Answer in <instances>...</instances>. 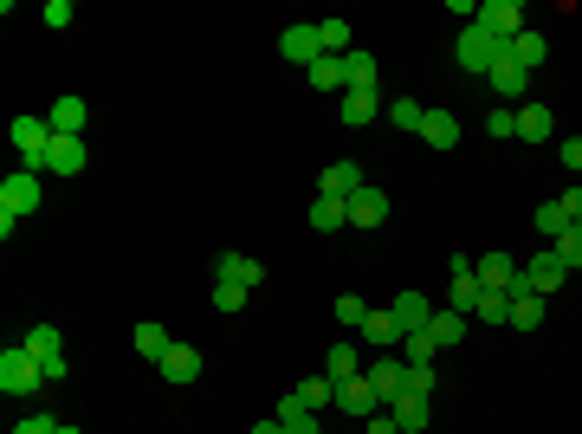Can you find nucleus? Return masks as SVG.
Returning a JSON list of instances; mask_svg holds the SVG:
<instances>
[{"label":"nucleus","mask_w":582,"mask_h":434,"mask_svg":"<svg viewBox=\"0 0 582 434\" xmlns=\"http://www.w3.org/2000/svg\"><path fill=\"white\" fill-rule=\"evenodd\" d=\"M453 59H460V72H479V78H492L498 65L511 59V39H498V33H485V26L473 20L460 33V46H453Z\"/></svg>","instance_id":"f257e3e1"},{"label":"nucleus","mask_w":582,"mask_h":434,"mask_svg":"<svg viewBox=\"0 0 582 434\" xmlns=\"http://www.w3.org/2000/svg\"><path fill=\"white\" fill-rule=\"evenodd\" d=\"M0 389H7V396H39V389H46V370H39V357L26 344L0 350Z\"/></svg>","instance_id":"f03ea898"},{"label":"nucleus","mask_w":582,"mask_h":434,"mask_svg":"<svg viewBox=\"0 0 582 434\" xmlns=\"http://www.w3.org/2000/svg\"><path fill=\"white\" fill-rule=\"evenodd\" d=\"M20 344L39 357V370H46V389H52V383H65V337L52 331V324H33V331H26Z\"/></svg>","instance_id":"7ed1b4c3"},{"label":"nucleus","mask_w":582,"mask_h":434,"mask_svg":"<svg viewBox=\"0 0 582 434\" xmlns=\"http://www.w3.org/2000/svg\"><path fill=\"white\" fill-rule=\"evenodd\" d=\"M279 59H291V65H317V59H324V33H317V20L285 26V33H279Z\"/></svg>","instance_id":"20e7f679"},{"label":"nucleus","mask_w":582,"mask_h":434,"mask_svg":"<svg viewBox=\"0 0 582 434\" xmlns=\"http://www.w3.org/2000/svg\"><path fill=\"white\" fill-rule=\"evenodd\" d=\"M39 201H46V188H39V175H26V169H13L7 182H0V208L7 214H33Z\"/></svg>","instance_id":"39448f33"},{"label":"nucleus","mask_w":582,"mask_h":434,"mask_svg":"<svg viewBox=\"0 0 582 434\" xmlns=\"http://www.w3.org/2000/svg\"><path fill=\"white\" fill-rule=\"evenodd\" d=\"M518 279H524V286H531L537 298H544V292H557V286H563V279H570V266H563V253H557V247H550V253H537V260H531V266H518Z\"/></svg>","instance_id":"423d86ee"},{"label":"nucleus","mask_w":582,"mask_h":434,"mask_svg":"<svg viewBox=\"0 0 582 434\" xmlns=\"http://www.w3.org/2000/svg\"><path fill=\"white\" fill-rule=\"evenodd\" d=\"M473 20L485 26V33H498V39H518L524 33V7H518V0H485Z\"/></svg>","instance_id":"0eeeda50"},{"label":"nucleus","mask_w":582,"mask_h":434,"mask_svg":"<svg viewBox=\"0 0 582 434\" xmlns=\"http://www.w3.org/2000/svg\"><path fill=\"white\" fill-rule=\"evenodd\" d=\"M447 311H466V318L479 311V273H473V260H466V253H453V292H447Z\"/></svg>","instance_id":"6e6552de"},{"label":"nucleus","mask_w":582,"mask_h":434,"mask_svg":"<svg viewBox=\"0 0 582 434\" xmlns=\"http://www.w3.org/2000/svg\"><path fill=\"white\" fill-rule=\"evenodd\" d=\"M156 370H162V383H201V350H194V344H169Z\"/></svg>","instance_id":"1a4fd4ad"},{"label":"nucleus","mask_w":582,"mask_h":434,"mask_svg":"<svg viewBox=\"0 0 582 434\" xmlns=\"http://www.w3.org/2000/svg\"><path fill=\"white\" fill-rule=\"evenodd\" d=\"M363 376H369V383H376V396H382V402H395L401 389H408V363H401V357H388V350H382L376 363H369Z\"/></svg>","instance_id":"9d476101"},{"label":"nucleus","mask_w":582,"mask_h":434,"mask_svg":"<svg viewBox=\"0 0 582 434\" xmlns=\"http://www.w3.org/2000/svg\"><path fill=\"white\" fill-rule=\"evenodd\" d=\"M214 279H227V286H246V292H253L259 279H266V266H259L253 253H220V260H214Z\"/></svg>","instance_id":"9b49d317"},{"label":"nucleus","mask_w":582,"mask_h":434,"mask_svg":"<svg viewBox=\"0 0 582 434\" xmlns=\"http://www.w3.org/2000/svg\"><path fill=\"white\" fill-rule=\"evenodd\" d=\"M382 221H388V195H382L376 182H363L350 195V227H382Z\"/></svg>","instance_id":"f8f14e48"},{"label":"nucleus","mask_w":582,"mask_h":434,"mask_svg":"<svg viewBox=\"0 0 582 434\" xmlns=\"http://www.w3.org/2000/svg\"><path fill=\"white\" fill-rule=\"evenodd\" d=\"M376 383H369V376H350V383H337V409L343 415H363V422H369V415H376Z\"/></svg>","instance_id":"ddd939ff"},{"label":"nucleus","mask_w":582,"mask_h":434,"mask_svg":"<svg viewBox=\"0 0 582 434\" xmlns=\"http://www.w3.org/2000/svg\"><path fill=\"white\" fill-rule=\"evenodd\" d=\"M505 298H511V331H537V324H544V298L524 286V279H518Z\"/></svg>","instance_id":"4468645a"},{"label":"nucleus","mask_w":582,"mask_h":434,"mask_svg":"<svg viewBox=\"0 0 582 434\" xmlns=\"http://www.w3.org/2000/svg\"><path fill=\"white\" fill-rule=\"evenodd\" d=\"M518 286V260L511 253H485L479 260V292H511Z\"/></svg>","instance_id":"2eb2a0df"},{"label":"nucleus","mask_w":582,"mask_h":434,"mask_svg":"<svg viewBox=\"0 0 582 434\" xmlns=\"http://www.w3.org/2000/svg\"><path fill=\"white\" fill-rule=\"evenodd\" d=\"M85 162H91L85 137H52V175H85Z\"/></svg>","instance_id":"dca6fc26"},{"label":"nucleus","mask_w":582,"mask_h":434,"mask_svg":"<svg viewBox=\"0 0 582 434\" xmlns=\"http://www.w3.org/2000/svg\"><path fill=\"white\" fill-rule=\"evenodd\" d=\"M356 337H363V344H376V357H382V350H395V344H401V324H395V311H369V318H363V331H356Z\"/></svg>","instance_id":"f3484780"},{"label":"nucleus","mask_w":582,"mask_h":434,"mask_svg":"<svg viewBox=\"0 0 582 434\" xmlns=\"http://www.w3.org/2000/svg\"><path fill=\"white\" fill-rule=\"evenodd\" d=\"M388 415L401 422V434H427V396H414V389H401V396L388 402Z\"/></svg>","instance_id":"a211bd4d"},{"label":"nucleus","mask_w":582,"mask_h":434,"mask_svg":"<svg viewBox=\"0 0 582 434\" xmlns=\"http://www.w3.org/2000/svg\"><path fill=\"white\" fill-rule=\"evenodd\" d=\"M304 85H311V91H350V78H343V59H337V52H324L317 65H304Z\"/></svg>","instance_id":"6ab92c4d"},{"label":"nucleus","mask_w":582,"mask_h":434,"mask_svg":"<svg viewBox=\"0 0 582 434\" xmlns=\"http://www.w3.org/2000/svg\"><path fill=\"white\" fill-rule=\"evenodd\" d=\"M311 227H317V234H337V227H350V201H343V195H317V201H311Z\"/></svg>","instance_id":"aec40b11"},{"label":"nucleus","mask_w":582,"mask_h":434,"mask_svg":"<svg viewBox=\"0 0 582 434\" xmlns=\"http://www.w3.org/2000/svg\"><path fill=\"white\" fill-rule=\"evenodd\" d=\"M388 311H395L401 337H408V331H427V324H434V311H427V298H421V292H401V298H395V305H388Z\"/></svg>","instance_id":"412c9836"},{"label":"nucleus","mask_w":582,"mask_h":434,"mask_svg":"<svg viewBox=\"0 0 582 434\" xmlns=\"http://www.w3.org/2000/svg\"><path fill=\"white\" fill-rule=\"evenodd\" d=\"M52 137H78V130H85V98H72V91H65L59 104H52Z\"/></svg>","instance_id":"4be33fe9"},{"label":"nucleus","mask_w":582,"mask_h":434,"mask_svg":"<svg viewBox=\"0 0 582 434\" xmlns=\"http://www.w3.org/2000/svg\"><path fill=\"white\" fill-rule=\"evenodd\" d=\"M317 182H324L317 195H343V201H350L356 188H363V169H356V162H330V169L317 175Z\"/></svg>","instance_id":"5701e85b"},{"label":"nucleus","mask_w":582,"mask_h":434,"mask_svg":"<svg viewBox=\"0 0 582 434\" xmlns=\"http://www.w3.org/2000/svg\"><path fill=\"white\" fill-rule=\"evenodd\" d=\"M550 130H557L550 104H524V111H518V137L524 143H550Z\"/></svg>","instance_id":"b1692460"},{"label":"nucleus","mask_w":582,"mask_h":434,"mask_svg":"<svg viewBox=\"0 0 582 434\" xmlns=\"http://www.w3.org/2000/svg\"><path fill=\"white\" fill-rule=\"evenodd\" d=\"M324 376H337V383L363 376V357H356V344H350V337H337V344H330V357H324Z\"/></svg>","instance_id":"393cba45"},{"label":"nucleus","mask_w":582,"mask_h":434,"mask_svg":"<svg viewBox=\"0 0 582 434\" xmlns=\"http://www.w3.org/2000/svg\"><path fill=\"white\" fill-rule=\"evenodd\" d=\"M291 396H298L304 409L317 415V409H330V402H337V376H304V383L291 389Z\"/></svg>","instance_id":"a878e982"},{"label":"nucleus","mask_w":582,"mask_h":434,"mask_svg":"<svg viewBox=\"0 0 582 434\" xmlns=\"http://www.w3.org/2000/svg\"><path fill=\"white\" fill-rule=\"evenodd\" d=\"M343 78H350V91H376V52H343Z\"/></svg>","instance_id":"bb28decb"},{"label":"nucleus","mask_w":582,"mask_h":434,"mask_svg":"<svg viewBox=\"0 0 582 434\" xmlns=\"http://www.w3.org/2000/svg\"><path fill=\"white\" fill-rule=\"evenodd\" d=\"M531 227H537L544 240H563V234H570V208H563V195H557V201H544V208L531 214Z\"/></svg>","instance_id":"cd10ccee"},{"label":"nucleus","mask_w":582,"mask_h":434,"mask_svg":"<svg viewBox=\"0 0 582 434\" xmlns=\"http://www.w3.org/2000/svg\"><path fill=\"white\" fill-rule=\"evenodd\" d=\"M421 137L434 143V149H453V143H460V117H453V111H427Z\"/></svg>","instance_id":"c85d7f7f"},{"label":"nucleus","mask_w":582,"mask_h":434,"mask_svg":"<svg viewBox=\"0 0 582 434\" xmlns=\"http://www.w3.org/2000/svg\"><path fill=\"white\" fill-rule=\"evenodd\" d=\"M427 331H434V344H440V350L466 344V311H434V324H427Z\"/></svg>","instance_id":"c756f323"},{"label":"nucleus","mask_w":582,"mask_h":434,"mask_svg":"<svg viewBox=\"0 0 582 434\" xmlns=\"http://www.w3.org/2000/svg\"><path fill=\"white\" fill-rule=\"evenodd\" d=\"M511 59L524 65V72H531V65H544L550 59V46H544V33H531V26H524L518 39H511Z\"/></svg>","instance_id":"7c9ffc66"},{"label":"nucleus","mask_w":582,"mask_h":434,"mask_svg":"<svg viewBox=\"0 0 582 434\" xmlns=\"http://www.w3.org/2000/svg\"><path fill=\"white\" fill-rule=\"evenodd\" d=\"M524 85H531V72H524L518 59H505V65L492 72V91H498V98H524Z\"/></svg>","instance_id":"2f4dec72"},{"label":"nucleus","mask_w":582,"mask_h":434,"mask_svg":"<svg viewBox=\"0 0 582 434\" xmlns=\"http://www.w3.org/2000/svg\"><path fill=\"white\" fill-rule=\"evenodd\" d=\"M434 331H408V337H401V363H408V370H414V363H434Z\"/></svg>","instance_id":"473e14b6"},{"label":"nucleus","mask_w":582,"mask_h":434,"mask_svg":"<svg viewBox=\"0 0 582 434\" xmlns=\"http://www.w3.org/2000/svg\"><path fill=\"white\" fill-rule=\"evenodd\" d=\"M343 124H376V91H343Z\"/></svg>","instance_id":"72a5a7b5"},{"label":"nucleus","mask_w":582,"mask_h":434,"mask_svg":"<svg viewBox=\"0 0 582 434\" xmlns=\"http://www.w3.org/2000/svg\"><path fill=\"white\" fill-rule=\"evenodd\" d=\"M388 124H395V130H414V137H421L427 111H421V104H414V98H395V104H388Z\"/></svg>","instance_id":"f704fd0d"},{"label":"nucleus","mask_w":582,"mask_h":434,"mask_svg":"<svg viewBox=\"0 0 582 434\" xmlns=\"http://www.w3.org/2000/svg\"><path fill=\"white\" fill-rule=\"evenodd\" d=\"M136 350H143L149 363H162V350H169V331H162V324H136Z\"/></svg>","instance_id":"c9c22d12"},{"label":"nucleus","mask_w":582,"mask_h":434,"mask_svg":"<svg viewBox=\"0 0 582 434\" xmlns=\"http://www.w3.org/2000/svg\"><path fill=\"white\" fill-rule=\"evenodd\" d=\"M317 33H324V52H337V59H343V52H356L350 46V20H317Z\"/></svg>","instance_id":"e433bc0d"},{"label":"nucleus","mask_w":582,"mask_h":434,"mask_svg":"<svg viewBox=\"0 0 582 434\" xmlns=\"http://www.w3.org/2000/svg\"><path fill=\"white\" fill-rule=\"evenodd\" d=\"M479 324H511V298L505 292H479Z\"/></svg>","instance_id":"4c0bfd02"},{"label":"nucleus","mask_w":582,"mask_h":434,"mask_svg":"<svg viewBox=\"0 0 582 434\" xmlns=\"http://www.w3.org/2000/svg\"><path fill=\"white\" fill-rule=\"evenodd\" d=\"M363 318H369V305H363V298H356V292H343V298H337V324H350V331H363Z\"/></svg>","instance_id":"58836bf2"},{"label":"nucleus","mask_w":582,"mask_h":434,"mask_svg":"<svg viewBox=\"0 0 582 434\" xmlns=\"http://www.w3.org/2000/svg\"><path fill=\"white\" fill-rule=\"evenodd\" d=\"M557 253H563V266H570V273H582V227L570 221V234L557 240Z\"/></svg>","instance_id":"ea45409f"},{"label":"nucleus","mask_w":582,"mask_h":434,"mask_svg":"<svg viewBox=\"0 0 582 434\" xmlns=\"http://www.w3.org/2000/svg\"><path fill=\"white\" fill-rule=\"evenodd\" d=\"M246 305V286H227V279H214V311H240Z\"/></svg>","instance_id":"a19ab883"},{"label":"nucleus","mask_w":582,"mask_h":434,"mask_svg":"<svg viewBox=\"0 0 582 434\" xmlns=\"http://www.w3.org/2000/svg\"><path fill=\"white\" fill-rule=\"evenodd\" d=\"M485 137H518V111H492L485 117Z\"/></svg>","instance_id":"79ce46f5"},{"label":"nucleus","mask_w":582,"mask_h":434,"mask_svg":"<svg viewBox=\"0 0 582 434\" xmlns=\"http://www.w3.org/2000/svg\"><path fill=\"white\" fill-rule=\"evenodd\" d=\"M39 20H46V26H59V33H65V26H72L78 13H72V0H46V13H39Z\"/></svg>","instance_id":"37998d69"},{"label":"nucleus","mask_w":582,"mask_h":434,"mask_svg":"<svg viewBox=\"0 0 582 434\" xmlns=\"http://www.w3.org/2000/svg\"><path fill=\"white\" fill-rule=\"evenodd\" d=\"M408 389H414V396H434V363H414V370H408Z\"/></svg>","instance_id":"c03bdc74"},{"label":"nucleus","mask_w":582,"mask_h":434,"mask_svg":"<svg viewBox=\"0 0 582 434\" xmlns=\"http://www.w3.org/2000/svg\"><path fill=\"white\" fill-rule=\"evenodd\" d=\"M13 434H59L52 415H26V422H13Z\"/></svg>","instance_id":"a18cd8bd"},{"label":"nucleus","mask_w":582,"mask_h":434,"mask_svg":"<svg viewBox=\"0 0 582 434\" xmlns=\"http://www.w3.org/2000/svg\"><path fill=\"white\" fill-rule=\"evenodd\" d=\"M557 156H563V169H576V175H582V137H570V143L557 149Z\"/></svg>","instance_id":"49530a36"},{"label":"nucleus","mask_w":582,"mask_h":434,"mask_svg":"<svg viewBox=\"0 0 582 434\" xmlns=\"http://www.w3.org/2000/svg\"><path fill=\"white\" fill-rule=\"evenodd\" d=\"M369 434H401V422L395 415H369Z\"/></svg>","instance_id":"de8ad7c7"},{"label":"nucleus","mask_w":582,"mask_h":434,"mask_svg":"<svg viewBox=\"0 0 582 434\" xmlns=\"http://www.w3.org/2000/svg\"><path fill=\"white\" fill-rule=\"evenodd\" d=\"M279 428H285V422H279ZM285 434H324V428H317V415H298V422H291Z\"/></svg>","instance_id":"09e8293b"},{"label":"nucleus","mask_w":582,"mask_h":434,"mask_svg":"<svg viewBox=\"0 0 582 434\" xmlns=\"http://www.w3.org/2000/svg\"><path fill=\"white\" fill-rule=\"evenodd\" d=\"M563 208H570V221L582 227V188H570V195H563Z\"/></svg>","instance_id":"8fccbe9b"},{"label":"nucleus","mask_w":582,"mask_h":434,"mask_svg":"<svg viewBox=\"0 0 582 434\" xmlns=\"http://www.w3.org/2000/svg\"><path fill=\"white\" fill-rule=\"evenodd\" d=\"M59 434H78V428H65V422H59Z\"/></svg>","instance_id":"3c124183"},{"label":"nucleus","mask_w":582,"mask_h":434,"mask_svg":"<svg viewBox=\"0 0 582 434\" xmlns=\"http://www.w3.org/2000/svg\"><path fill=\"white\" fill-rule=\"evenodd\" d=\"M576 188H582V182H576Z\"/></svg>","instance_id":"603ef678"}]
</instances>
